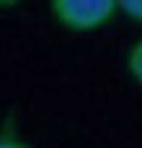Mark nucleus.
Wrapping results in <instances>:
<instances>
[{
    "instance_id": "nucleus-1",
    "label": "nucleus",
    "mask_w": 142,
    "mask_h": 148,
    "mask_svg": "<svg viewBox=\"0 0 142 148\" xmlns=\"http://www.w3.org/2000/svg\"><path fill=\"white\" fill-rule=\"evenodd\" d=\"M49 9L62 28L90 34L99 31L121 12V0H49Z\"/></svg>"
},
{
    "instance_id": "nucleus-2",
    "label": "nucleus",
    "mask_w": 142,
    "mask_h": 148,
    "mask_svg": "<svg viewBox=\"0 0 142 148\" xmlns=\"http://www.w3.org/2000/svg\"><path fill=\"white\" fill-rule=\"evenodd\" d=\"M0 148H34L31 142H25L16 123V114H6V120L0 123Z\"/></svg>"
},
{
    "instance_id": "nucleus-3",
    "label": "nucleus",
    "mask_w": 142,
    "mask_h": 148,
    "mask_svg": "<svg viewBox=\"0 0 142 148\" xmlns=\"http://www.w3.org/2000/svg\"><path fill=\"white\" fill-rule=\"evenodd\" d=\"M127 71H130V77L142 86V40H136V43L130 46V53H127Z\"/></svg>"
},
{
    "instance_id": "nucleus-4",
    "label": "nucleus",
    "mask_w": 142,
    "mask_h": 148,
    "mask_svg": "<svg viewBox=\"0 0 142 148\" xmlns=\"http://www.w3.org/2000/svg\"><path fill=\"white\" fill-rule=\"evenodd\" d=\"M121 12L133 22H142V0H121Z\"/></svg>"
},
{
    "instance_id": "nucleus-5",
    "label": "nucleus",
    "mask_w": 142,
    "mask_h": 148,
    "mask_svg": "<svg viewBox=\"0 0 142 148\" xmlns=\"http://www.w3.org/2000/svg\"><path fill=\"white\" fill-rule=\"evenodd\" d=\"M22 0H0V9H16Z\"/></svg>"
}]
</instances>
